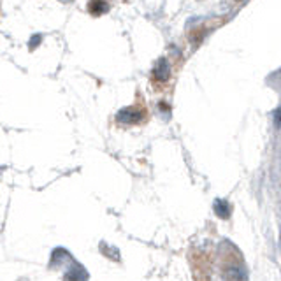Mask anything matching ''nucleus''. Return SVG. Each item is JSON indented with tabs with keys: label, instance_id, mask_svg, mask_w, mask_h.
<instances>
[{
	"label": "nucleus",
	"instance_id": "nucleus-1",
	"mask_svg": "<svg viewBox=\"0 0 281 281\" xmlns=\"http://www.w3.org/2000/svg\"><path fill=\"white\" fill-rule=\"evenodd\" d=\"M144 114L146 111L139 109V107H127V109H121L116 118L121 123H139L144 118Z\"/></svg>",
	"mask_w": 281,
	"mask_h": 281
},
{
	"label": "nucleus",
	"instance_id": "nucleus-2",
	"mask_svg": "<svg viewBox=\"0 0 281 281\" xmlns=\"http://www.w3.org/2000/svg\"><path fill=\"white\" fill-rule=\"evenodd\" d=\"M153 77L157 81H160V83H164V81H167L171 77V65H169V62L165 58H160L157 62V65L153 69Z\"/></svg>",
	"mask_w": 281,
	"mask_h": 281
},
{
	"label": "nucleus",
	"instance_id": "nucleus-3",
	"mask_svg": "<svg viewBox=\"0 0 281 281\" xmlns=\"http://www.w3.org/2000/svg\"><path fill=\"white\" fill-rule=\"evenodd\" d=\"M213 208H215V213L220 216V218L227 220L230 216V204L227 201H223V199H216Z\"/></svg>",
	"mask_w": 281,
	"mask_h": 281
},
{
	"label": "nucleus",
	"instance_id": "nucleus-4",
	"mask_svg": "<svg viewBox=\"0 0 281 281\" xmlns=\"http://www.w3.org/2000/svg\"><path fill=\"white\" fill-rule=\"evenodd\" d=\"M107 9H109V5H107L106 0H91L90 4H88V11H90L93 16L104 14V12H106Z\"/></svg>",
	"mask_w": 281,
	"mask_h": 281
},
{
	"label": "nucleus",
	"instance_id": "nucleus-5",
	"mask_svg": "<svg viewBox=\"0 0 281 281\" xmlns=\"http://www.w3.org/2000/svg\"><path fill=\"white\" fill-rule=\"evenodd\" d=\"M274 120H276V123H278V125H281V109H280V111H276V116H274Z\"/></svg>",
	"mask_w": 281,
	"mask_h": 281
}]
</instances>
